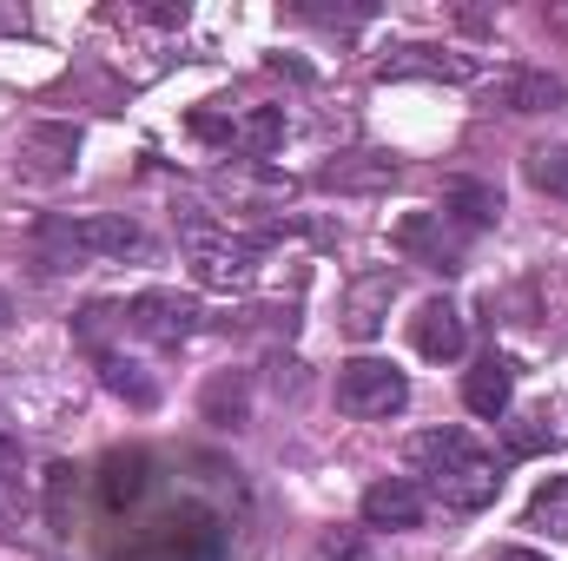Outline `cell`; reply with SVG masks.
I'll list each match as a JSON object with an SVG mask.
<instances>
[{"instance_id":"6da1fadb","label":"cell","mask_w":568,"mask_h":561,"mask_svg":"<svg viewBox=\"0 0 568 561\" xmlns=\"http://www.w3.org/2000/svg\"><path fill=\"white\" fill-rule=\"evenodd\" d=\"M47 245H67L73 258H145L152 238L126 212H80V218H47L40 225Z\"/></svg>"},{"instance_id":"7a4b0ae2","label":"cell","mask_w":568,"mask_h":561,"mask_svg":"<svg viewBox=\"0 0 568 561\" xmlns=\"http://www.w3.org/2000/svg\"><path fill=\"white\" fill-rule=\"evenodd\" d=\"M185 245H192V278L205 290H252L258 284V245L212 232L205 218H185Z\"/></svg>"},{"instance_id":"3957f363","label":"cell","mask_w":568,"mask_h":561,"mask_svg":"<svg viewBox=\"0 0 568 561\" xmlns=\"http://www.w3.org/2000/svg\"><path fill=\"white\" fill-rule=\"evenodd\" d=\"M404 404H410V384H404L397 364H384V357H357V364L337 370V410H344V417L390 422V417H404Z\"/></svg>"},{"instance_id":"277c9868","label":"cell","mask_w":568,"mask_h":561,"mask_svg":"<svg viewBox=\"0 0 568 561\" xmlns=\"http://www.w3.org/2000/svg\"><path fill=\"white\" fill-rule=\"evenodd\" d=\"M126 324L140 330L145 344L172 350V344H185V337L199 330V304H192V297H179V290H140V297L126 304Z\"/></svg>"},{"instance_id":"5b68a950","label":"cell","mask_w":568,"mask_h":561,"mask_svg":"<svg viewBox=\"0 0 568 561\" xmlns=\"http://www.w3.org/2000/svg\"><path fill=\"white\" fill-rule=\"evenodd\" d=\"M390 304H397V272H390V265H384V272L351 278V284H344V330H351L357 344H371V337L384 330Z\"/></svg>"},{"instance_id":"8992f818","label":"cell","mask_w":568,"mask_h":561,"mask_svg":"<svg viewBox=\"0 0 568 561\" xmlns=\"http://www.w3.org/2000/svg\"><path fill=\"white\" fill-rule=\"evenodd\" d=\"M489 100H496L503 113H556L568 100V86L556 73H542V67H509V73H496Z\"/></svg>"},{"instance_id":"52a82bcc","label":"cell","mask_w":568,"mask_h":561,"mask_svg":"<svg viewBox=\"0 0 568 561\" xmlns=\"http://www.w3.org/2000/svg\"><path fill=\"white\" fill-rule=\"evenodd\" d=\"M410 462H417V476H429V482H443V476H456V469L483 462V449L469 442V429L443 422V429H424V436H410Z\"/></svg>"},{"instance_id":"ba28073f","label":"cell","mask_w":568,"mask_h":561,"mask_svg":"<svg viewBox=\"0 0 568 561\" xmlns=\"http://www.w3.org/2000/svg\"><path fill=\"white\" fill-rule=\"evenodd\" d=\"M424 522V489L390 476V482H371L364 489V529H417Z\"/></svg>"},{"instance_id":"9c48e42d","label":"cell","mask_w":568,"mask_h":561,"mask_svg":"<svg viewBox=\"0 0 568 561\" xmlns=\"http://www.w3.org/2000/svg\"><path fill=\"white\" fill-rule=\"evenodd\" d=\"M410 337H417V350H424L429 364H449V357H463V344H469L463 310H456L449 297H429L424 310H417V324H410Z\"/></svg>"},{"instance_id":"30bf717a","label":"cell","mask_w":568,"mask_h":561,"mask_svg":"<svg viewBox=\"0 0 568 561\" xmlns=\"http://www.w3.org/2000/svg\"><path fill=\"white\" fill-rule=\"evenodd\" d=\"M503 218V192L483 185V178H449L443 185V225H463V232H489Z\"/></svg>"},{"instance_id":"8fae6325","label":"cell","mask_w":568,"mask_h":561,"mask_svg":"<svg viewBox=\"0 0 568 561\" xmlns=\"http://www.w3.org/2000/svg\"><path fill=\"white\" fill-rule=\"evenodd\" d=\"M410 73H424V80H476V60L443 53V47H397L377 67V80H410Z\"/></svg>"},{"instance_id":"7c38bea8","label":"cell","mask_w":568,"mask_h":561,"mask_svg":"<svg viewBox=\"0 0 568 561\" xmlns=\"http://www.w3.org/2000/svg\"><path fill=\"white\" fill-rule=\"evenodd\" d=\"M509 397H516V370H509V364H503V357L489 350V357H483V364H476V370L463 377V404H469L476 417L496 422L503 410H509Z\"/></svg>"},{"instance_id":"4fadbf2b","label":"cell","mask_w":568,"mask_h":561,"mask_svg":"<svg viewBox=\"0 0 568 561\" xmlns=\"http://www.w3.org/2000/svg\"><path fill=\"white\" fill-rule=\"evenodd\" d=\"M449 509H463V516H476V509H489L496 502V489H503V476H496V462L483 456V462H469V469H456V476H443V482H429Z\"/></svg>"},{"instance_id":"5bb4252c","label":"cell","mask_w":568,"mask_h":561,"mask_svg":"<svg viewBox=\"0 0 568 561\" xmlns=\"http://www.w3.org/2000/svg\"><path fill=\"white\" fill-rule=\"evenodd\" d=\"M397 178V159H384V152H351V159H331L324 165V185L331 192H384Z\"/></svg>"},{"instance_id":"9a60e30c","label":"cell","mask_w":568,"mask_h":561,"mask_svg":"<svg viewBox=\"0 0 568 561\" xmlns=\"http://www.w3.org/2000/svg\"><path fill=\"white\" fill-rule=\"evenodd\" d=\"M436 225H443L436 212H417V218H404V225H397V252L424 258L429 272H456V245H449Z\"/></svg>"},{"instance_id":"2e32d148","label":"cell","mask_w":568,"mask_h":561,"mask_svg":"<svg viewBox=\"0 0 568 561\" xmlns=\"http://www.w3.org/2000/svg\"><path fill=\"white\" fill-rule=\"evenodd\" d=\"M145 482H152V462H145L140 449H133V456H106V469H100V502H106V509H133L145 496Z\"/></svg>"},{"instance_id":"e0dca14e","label":"cell","mask_w":568,"mask_h":561,"mask_svg":"<svg viewBox=\"0 0 568 561\" xmlns=\"http://www.w3.org/2000/svg\"><path fill=\"white\" fill-rule=\"evenodd\" d=\"M278 140H284V113L278 106H252L245 120H232V145H239L245 159H265Z\"/></svg>"},{"instance_id":"ac0fdd59","label":"cell","mask_w":568,"mask_h":561,"mask_svg":"<svg viewBox=\"0 0 568 561\" xmlns=\"http://www.w3.org/2000/svg\"><path fill=\"white\" fill-rule=\"evenodd\" d=\"M529 529H549V536H568V476H549L536 496H529Z\"/></svg>"},{"instance_id":"d6986e66","label":"cell","mask_w":568,"mask_h":561,"mask_svg":"<svg viewBox=\"0 0 568 561\" xmlns=\"http://www.w3.org/2000/svg\"><path fill=\"white\" fill-rule=\"evenodd\" d=\"M529 178L542 185V192H568V145H529Z\"/></svg>"},{"instance_id":"ffe728a7","label":"cell","mask_w":568,"mask_h":561,"mask_svg":"<svg viewBox=\"0 0 568 561\" xmlns=\"http://www.w3.org/2000/svg\"><path fill=\"white\" fill-rule=\"evenodd\" d=\"M73 476H80L73 462H53V469H47V522H53V529H67V502H73Z\"/></svg>"},{"instance_id":"44dd1931","label":"cell","mask_w":568,"mask_h":561,"mask_svg":"<svg viewBox=\"0 0 568 561\" xmlns=\"http://www.w3.org/2000/svg\"><path fill=\"white\" fill-rule=\"evenodd\" d=\"M100 364H106V390H120V397H133V404H152V384H140V377H133V364H120V357H100Z\"/></svg>"},{"instance_id":"7402d4cb","label":"cell","mask_w":568,"mask_h":561,"mask_svg":"<svg viewBox=\"0 0 568 561\" xmlns=\"http://www.w3.org/2000/svg\"><path fill=\"white\" fill-rule=\"evenodd\" d=\"M324 561H371V549H364L357 536H331V542H324Z\"/></svg>"},{"instance_id":"603a6c76","label":"cell","mask_w":568,"mask_h":561,"mask_svg":"<svg viewBox=\"0 0 568 561\" xmlns=\"http://www.w3.org/2000/svg\"><path fill=\"white\" fill-rule=\"evenodd\" d=\"M509 449H516V456H529V449H542V429H516V436H509Z\"/></svg>"},{"instance_id":"cb8c5ba5","label":"cell","mask_w":568,"mask_h":561,"mask_svg":"<svg viewBox=\"0 0 568 561\" xmlns=\"http://www.w3.org/2000/svg\"><path fill=\"white\" fill-rule=\"evenodd\" d=\"M0 469H20V436H0Z\"/></svg>"},{"instance_id":"d4e9b609","label":"cell","mask_w":568,"mask_h":561,"mask_svg":"<svg viewBox=\"0 0 568 561\" xmlns=\"http://www.w3.org/2000/svg\"><path fill=\"white\" fill-rule=\"evenodd\" d=\"M496 561H542L536 549H496Z\"/></svg>"},{"instance_id":"484cf974","label":"cell","mask_w":568,"mask_h":561,"mask_svg":"<svg viewBox=\"0 0 568 561\" xmlns=\"http://www.w3.org/2000/svg\"><path fill=\"white\" fill-rule=\"evenodd\" d=\"M7 324H13V304H7V290H0V337H7Z\"/></svg>"},{"instance_id":"4316f807","label":"cell","mask_w":568,"mask_h":561,"mask_svg":"<svg viewBox=\"0 0 568 561\" xmlns=\"http://www.w3.org/2000/svg\"><path fill=\"white\" fill-rule=\"evenodd\" d=\"M556 27H568V7H556Z\"/></svg>"}]
</instances>
